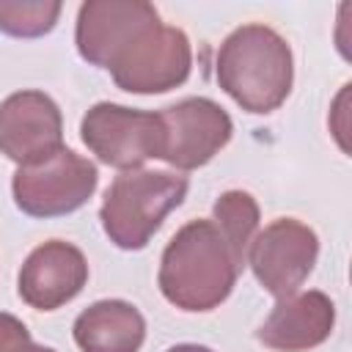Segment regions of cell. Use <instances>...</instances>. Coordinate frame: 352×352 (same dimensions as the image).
I'll list each match as a JSON object with an SVG mask.
<instances>
[{"mask_svg":"<svg viewBox=\"0 0 352 352\" xmlns=\"http://www.w3.org/2000/svg\"><path fill=\"white\" fill-rule=\"evenodd\" d=\"M239 270L214 220H190L162 253L160 289L182 311H212L231 294Z\"/></svg>","mask_w":352,"mask_h":352,"instance_id":"1","label":"cell"},{"mask_svg":"<svg viewBox=\"0 0 352 352\" xmlns=\"http://www.w3.org/2000/svg\"><path fill=\"white\" fill-rule=\"evenodd\" d=\"M294 80V60L286 38L267 25L236 28L217 52L220 88L248 113L278 110Z\"/></svg>","mask_w":352,"mask_h":352,"instance_id":"2","label":"cell"},{"mask_svg":"<svg viewBox=\"0 0 352 352\" xmlns=\"http://www.w3.org/2000/svg\"><path fill=\"white\" fill-rule=\"evenodd\" d=\"M187 176L173 170H124L104 192L99 217L113 245L140 250L184 201Z\"/></svg>","mask_w":352,"mask_h":352,"instance_id":"3","label":"cell"},{"mask_svg":"<svg viewBox=\"0 0 352 352\" xmlns=\"http://www.w3.org/2000/svg\"><path fill=\"white\" fill-rule=\"evenodd\" d=\"M80 135L91 154L118 170H138L146 160H160L165 146L160 113L132 110L113 102L94 104L82 116Z\"/></svg>","mask_w":352,"mask_h":352,"instance_id":"4","label":"cell"},{"mask_svg":"<svg viewBox=\"0 0 352 352\" xmlns=\"http://www.w3.org/2000/svg\"><path fill=\"white\" fill-rule=\"evenodd\" d=\"M96 165L72 148L55 151L38 165L14 173L11 190L16 206L30 217H60L80 209L96 190Z\"/></svg>","mask_w":352,"mask_h":352,"instance_id":"5","label":"cell"},{"mask_svg":"<svg viewBox=\"0 0 352 352\" xmlns=\"http://www.w3.org/2000/svg\"><path fill=\"white\" fill-rule=\"evenodd\" d=\"M190 66L192 50L184 30L160 22L110 66V74L129 94H162L182 85L190 77Z\"/></svg>","mask_w":352,"mask_h":352,"instance_id":"6","label":"cell"},{"mask_svg":"<svg viewBox=\"0 0 352 352\" xmlns=\"http://www.w3.org/2000/svg\"><path fill=\"white\" fill-rule=\"evenodd\" d=\"M319 256V239L314 228L294 217H280L258 231L250 242L248 261L258 283L278 300L297 294L311 275Z\"/></svg>","mask_w":352,"mask_h":352,"instance_id":"7","label":"cell"},{"mask_svg":"<svg viewBox=\"0 0 352 352\" xmlns=\"http://www.w3.org/2000/svg\"><path fill=\"white\" fill-rule=\"evenodd\" d=\"M160 25V14L143 0H88L77 14V50L102 69H110L148 28Z\"/></svg>","mask_w":352,"mask_h":352,"instance_id":"8","label":"cell"},{"mask_svg":"<svg viewBox=\"0 0 352 352\" xmlns=\"http://www.w3.org/2000/svg\"><path fill=\"white\" fill-rule=\"evenodd\" d=\"M63 148V118L44 91H16L0 102V151L19 168Z\"/></svg>","mask_w":352,"mask_h":352,"instance_id":"9","label":"cell"},{"mask_svg":"<svg viewBox=\"0 0 352 352\" xmlns=\"http://www.w3.org/2000/svg\"><path fill=\"white\" fill-rule=\"evenodd\" d=\"M160 116L165 126V146L160 160L179 170L206 165L231 140L234 132L228 113L204 96L182 99L165 107Z\"/></svg>","mask_w":352,"mask_h":352,"instance_id":"10","label":"cell"},{"mask_svg":"<svg viewBox=\"0 0 352 352\" xmlns=\"http://www.w3.org/2000/svg\"><path fill=\"white\" fill-rule=\"evenodd\" d=\"M88 280V261L80 248L50 239L38 245L19 270V297L36 311H55L74 300Z\"/></svg>","mask_w":352,"mask_h":352,"instance_id":"11","label":"cell"},{"mask_svg":"<svg viewBox=\"0 0 352 352\" xmlns=\"http://www.w3.org/2000/svg\"><path fill=\"white\" fill-rule=\"evenodd\" d=\"M336 305L324 292H300L278 300L258 327V341L275 352H305L330 338Z\"/></svg>","mask_w":352,"mask_h":352,"instance_id":"12","label":"cell"},{"mask_svg":"<svg viewBox=\"0 0 352 352\" xmlns=\"http://www.w3.org/2000/svg\"><path fill=\"white\" fill-rule=\"evenodd\" d=\"M143 338L146 322L124 300H99L74 319V341L82 352H138Z\"/></svg>","mask_w":352,"mask_h":352,"instance_id":"13","label":"cell"},{"mask_svg":"<svg viewBox=\"0 0 352 352\" xmlns=\"http://www.w3.org/2000/svg\"><path fill=\"white\" fill-rule=\"evenodd\" d=\"M214 226L226 236L234 258L239 267L248 261L250 242L258 228V204L253 201L250 192L242 190H228L214 201Z\"/></svg>","mask_w":352,"mask_h":352,"instance_id":"14","label":"cell"},{"mask_svg":"<svg viewBox=\"0 0 352 352\" xmlns=\"http://www.w3.org/2000/svg\"><path fill=\"white\" fill-rule=\"evenodd\" d=\"M60 3H44V0H0V30L19 38L44 36L55 28Z\"/></svg>","mask_w":352,"mask_h":352,"instance_id":"15","label":"cell"},{"mask_svg":"<svg viewBox=\"0 0 352 352\" xmlns=\"http://www.w3.org/2000/svg\"><path fill=\"white\" fill-rule=\"evenodd\" d=\"M28 336H30L28 327H25L16 316L0 314V352H6L11 344H16V341H22V338H28Z\"/></svg>","mask_w":352,"mask_h":352,"instance_id":"16","label":"cell"},{"mask_svg":"<svg viewBox=\"0 0 352 352\" xmlns=\"http://www.w3.org/2000/svg\"><path fill=\"white\" fill-rule=\"evenodd\" d=\"M6 352H55V349H50V346H36V344L30 341V336H28V338H22V341L11 344Z\"/></svg>","mask_w":352,"mask_h":352,"instance_id":"17","label":"cell"},{"mask_svg":"<svg viewBox=\"0 0 352 352\" xmlns=\"http://www.w3.org/2000/svg\"><path fill=\"white\" fill-rule=\"evenodd\" d=\"M168 352H212V349L201 346V344H179V346H170Z\"/></svg>","mask_w":352,"mask_h":352,"instance_id":"18","label":"cell"}]
</instances>
